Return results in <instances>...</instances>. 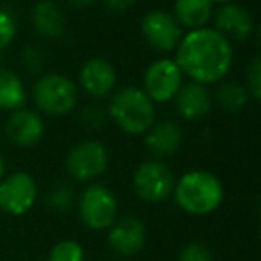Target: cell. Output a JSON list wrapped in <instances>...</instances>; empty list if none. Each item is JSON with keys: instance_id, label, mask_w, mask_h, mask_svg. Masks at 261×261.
Returning a JSON list of instances; mask_svg holds the SVG:
<instances>
[{"instance_id": "30", "label": "cell", "mask_w": 261, "mask_h": 261, "mask_svg": "<svg viewBox=\"0 0 261 261\" xmlns=\"http://www.w3.org/2000/svg\"><path fill=\"white\" fill-rule=\"evenodd\" d=\"M4 176H6V162H4V156L0 155V181L4 179Z\"/></svg>"}, {"instance_id": "28", "label": "cell", "mask_w": 261, "mask_h": 261, "mask_svg": "<svg viewBox=\"0 0 261 261\" xmlns=\"http://www.w3.org/2000/svg\"><path fill=\"white\" fill-rule=\"evenodd\" d=\"M101 2H103V6L110 11V13L123 14V13H126L128 9H132L137 0H101Z\"/></svg>"}, {"instance_id": "25", "label": "cell", "mask_w": 261, "mask_h": 261, "mask_svg": "<svg viewBox=\"0 0 261 261\" xmlns=\"http://www.w3.org/2000/svg\"><path fill=\"white\" fill-rule=\"evenodd\" d=\"M16 31L18 27L13 13L0 7V52L13 43V39L16 38Z\"/></svg>"}, {"instance_id": "3", "label": "cell", "mask_w": 261, "mask_h": 261, "mask_svg": "<svg viewBox=\"0 0 261 261\" xmlns=\"http://www.w3.org/2000/svg\"><path fill=\"white\" fill-rule=\"evenodd\" d=\"M172 194L183 212L203 217L213 213L222 204L224 187L213 172L196 169L179 178Z\"/></svg>"}, {"instance_id": "31", "label": "cell", "mask_w": 261, "mask_h": 261, "mask_svg": "<svg viewBox=\"0 0 261 261\" xmlns=\"http://www.w3.org/2000/svg\"><path fill=\"white\" fill-rule=\"evenodd\" d=\"M252 36L256 38V43H258V45L261 46V23L254 29V34H252Z\"/></svg>"}, {"instance_id": "8", "label": "cell", "mask_w": 261, "mask_h": 261, "mask_svg": "<svg viewBox=\"0 0 261 261\" xmlns=\"http://www.w3.org/2000/svg\"><path fill=\"white\" fill-rule=\"evenodd\" d=\"M134 190L144 203H162L174 192V174L160 160H144L134 172Z\"/></svg>"}, {"instance_id": "1", "label": "cell", "mask_w": 261, "mask_h": 261, "mask_svg": "<svg viewBox=\"0 0 261 261\" xmlns=\"http://www.w3.org/2000/svg\"><path fill=\"white\" fill-rule=\"evenodd\" d=\"M172 59L190 82L208 87L229 75L234 61L233 43L208 25L185 32Z\"/></svg>"}, {"instance_id": "27", "label": "cell", "mask_w": 261, "mask_h": 261, "mask_svg": "<svg viewBox=\"0 0 261 261\" xmlns=\"http://www.w3.org/2000/svg\"><path fill=\"white\" fill-rule=\"evenodd\" d=\"M178 261H213V256L206 245L199 244V242H192L179 251Z\"/></svg>"}, {"instance_id": "26", "label": "cell", "mask_w": 261, "mask_h": 261, "mask_svg": "<svg viewBox=\"0 0 261 261\" xmlns=\"http://www.w3.org/2000/svg\"><path fill=\"white\" fill-rule=\"evenodd\" d=\"M45 62H46L45 52L39 46H25L23 52H21V66L29 73H32V75L41 73Z\"/></svg>"}, {"instance_id": "13", "label": "cell", "mask_w": 261, "mask_h": 261, "mask_svg": "<svg viewBox=\"0 0 261 261\" xmlns=\"http://www.w3.org/2000/svg\"><path fill=\"white\" fill-rule=\"evenodd\" d=\"M6 134L11 144L18 148H34L45 135V121L36 110L20 109L11 112L6 123Z\"/></svg>"}, {"instance_id": "18", "label": "cell", "mask_w": 261, "mask_h": 261, "mask_svg": "<svg viewBox=\"0 0 261 261\" xmlns=\"http://www.w3.org/2000/svg\"><path fill=\"white\" fill-rule=\"evenodd\" d=\"M32 27L41 38L55 39L66 29V18L59 4L54 0H39L32 7Z\"/></svg>"}, {"instance_id": "20", "label": "cell", "mask_w": 261, "mask_h": 261, "mask_svg": "<svg viewBox=\"0 0 261 261\" xmlns=\"http://www.w3.org/2000/svg\"><path fill=\"white\" fill-rule=\"evenodd\" d=\"M213 96V103L220 107L226 112H240L245 105L249 103V93L244 84L234 82V80H222L217 84Z\"/></svg>"}, {"instance_id": "34", "label": "cell", "mask_w": 261, "mask_h": 261, "mask_svg": "<svg viewBox=\"0 0 261 261\" xmlns=\"http://www.w3.org/2000/svg\"><path fill=\"white\" fill-rule=\"evenodd\" d=\"M0 62H2V54H0Z\"/></svg>"}, {"instance_id": "6", "label": "cell", "mask_w": 261, "mask_h": 261, "mask_svg": "<svg viewBox=\"0 0 261 261\" xmlns=\"http://www.w3.org/2000/svg\"><path fill=\"white\" fill-rule=\"evenodd\" d=\"M185 84V75L172 57H160L146 68L142 76V87L153 103L172 101Z\"/></svg>"}, {"instance_id": "15", "label": "cell", "mask_w": 261, "mask_h": 261, "mask_svg": "<svg viewBox=\"0 0 261 261\" xmlns=\"http://www.w3.org/2000/svg\"><path fill=\"white\" fill-rule=\"evenodd\" d=\"M172 101H174L179 117H183L185 121L203 119L212 112L213 107V96L208 87L203 84L190 82V80L183 84Z\"/></svg>"}, {"instance_id": "11", "label": "cell", "mask_w": 261, "mask_h": 261, "mask_svg": "<svg viewBox=\"0 0 261 261\" xmlns=\"http://www.w3.org/2000/svg\"><path fill=\"white\" fill-rule=\"evenodd\" d=\"M213 29L219 31L231 43H244L254 34V18L247 7L237 2L215 7L213 13Z\"/></svg>"}, {"instance_id": "32", "label": "cell", "mask_w": 261, "mask_h": 261, "mask_svg": "<svg viewBox=\"0 0 261 261\" xmlns=\"http://www.w3.org/2000/svg\"><path fill=\"white\" fill-rule=\"evenodd\" d=\"M210 2H212L213 6H226V4H231V2H234V0H210Z\"/></svg>"}, {"instance_id": "7", "label": "cell", "mask_w": 261, "mask_h": 261, "mask_svg": "<svg viewBox=\"0 0 261 261\" xmlns=\"http://www.w3.org/2000/svg\"><path fill=\"white\" fill-rule=\"evenodd\" d=\"M107 167H109V151L103 142L94 139L76 142L66 155V171L75 181H94L103 174Z\"/></svg>"}, {"instance_id": "33", "label": "cell", "mask_w": 261, "mask_h": 261, "mask_svg": "<svg viewBox=\"0 0 261 261\" xmlns=\"http://www.w3.org/2000/svg\"><path fill=\"white\" fill-rule=\"evenodd\" d=\"M258 210H259V215H261V199H259V203H258Z\"/></svg>"}, {"instance_id": "22", "label": "cell", "mask_w": 261, "mask_h": 261, "mask_svg": "<svg viewBox=\"0 0 261 261\" xmlns=\"http://www.w3.org/2000/svg\"><path fill=\"white\" fill-rule=\"evenodd\" d=\"M86 259V249L80 242L66 238L59 240L57 244L50 249L48 261H84Z\"/></svg>"}, {"instance_id": "10", "label": "cell", "mask_w": 261, "mask_h": 261, "mask_svg": "<svg viewBox=\"0 0 261 261\" xmlns=\"http://www.w3.org/2000/svg\"><path fill=\"white\" fill-rule=\"evenodd\" d=\"M141 34L149 48L169 54L178 48L185 32L174 20L172 13L165 9H151L142 16Z\"/></svg>"}, {"instance_id": "9", "label": "cell", "mask_w": 261, "mask_h": 261, "mask_svg": "<svg viewBox=\"0 0 261 261\" xmlns=\"http://www.w3.org/2000/svg\"><path fill=\"white\" fill-rule=\"evenodd\" d=\"M38 201V183L27 171L6 174L0 181V212L21 217L31 212Z\"/></svg>"}, {"instance_id": "24", "label": "cell", "mask_w": 261, "mask_h": 261, "mask_svg": "<svg viewBox=\"0 0 261 261\" xmlns=\"http://www.w3.org/2000/svg\"><path fill=\"white\" fill-rule=\"evenodd\" d=\"M80 121L86 128L89 130H101V128L107 124L109 121V114H107V109H103L101 105L91 103L86 105L80 112Z\"/></svg>"}, {"instance_id": "21", "label": "cell", "mask_w": 261, "mask_h": 261, "mask_svg": "<svg viewBox=\"0 0 261 261\" xmlns=\"http://www.w3.org/2000/svg\"><path fill=\"white\" fill-rule=\"evenodd\" d=\"M46 204L57 213H68L76 204V196L73 187L64 181L52 185L48 194H46Z\"/></svg>"}, {"instance_id": "4", "label": "cell", "mask_w": 261, "mask_h": 261, "mask_svg": "<svg viewBox=\"0 0 261 261\" xmlns=\"http://www.w3.org/2000/svg\"><path fill=\"white\" fill-rule=\"evenodd\" d=\"M32 101L46 116H68L79 103V87L69 76L46 73L32 86Z\"/></svg>"}, {"instance_id": "35", "label": "cell", "mask_w": 261, "mask_h": 261, "mask_svg": "<svg viewBox=\"0 0 261 261\" xmlns=\"http://www.w3.org/2000/svg\"><path fill=\"white\" fill-rule=\"evenodd\" d=\"M259 240H261V234H259Z\"/></svg>"}, {"instance_id": "17", "label": "cell", "mask_w": 261, "mask_h": 261, "mask_svg": "<svg viewBox=\"0 0 261 261\" xmlns=\"http://www.w3.org/2000/svg\"><path fill=\"white\" fill-rule=\"evenodd\" d=\"M213 13L215 6L210 0H174L172 4V16L187 32L208 27Z\"/></svg>"}, {"instance_id": "12", "label": "cell", "mask_w": 261, "mask_h": 261, "mask_svg": "<svg viewBox=\"0 0 261 261\" xmlns=\"http://www.w3.org/2000/svg\"><path fill=\"white\" fill-rule=\"evenodd\" d=\"M79 84L84 93L94 100H103L112 96L117 86V73L112 62L101 57H93L86 61L80 68Z\"/></svg>"}, {"instance_id": "29", "label": "cell", "mask_w": 261, "mask_h": 261, "mask_svg": "<svg viewBox=\"0 0 261 261\" xmlns=\"http://www.w3.org/2000/svg\"><path fill=\"white\" fill-rule=\"evenodd\" d=\"M68 2L71 4L73 7H76V9H84V7H89L94 0H68Z\"/></svg>"}, {"instance_id": "23", "label": "cell", "mask_w": 261, "mask_h": 261, "mask_svg": "<svg viewBox=\"0 0 261 261\" xmlns=\"http://www.w3.org/2000/svg\"><path fill=\"white\" fill-rule=\"evenodd\" d=\"M245 89L249 98L261 101V55H256L245 68Z\"/></svg>"}, {"instance_id": "5", "label": "cell", "mask_w": 261, "mask_h": 261, "mask_svg": "<svg viewBox=\"0 0 261 261\" xmlns=\"http://www.w3.org/2000/svg\"><path fill=\"white\" fill-rule=\"evenodd\" d=\"M76 210L84 226L93 231H105L117 220V197L109 187L91 183L80 192Z\"/></svg>"}, {"instance_id": "19", "label": "cell", "mask_w": 261, "mask_h": 261, "mask_svg": "<svg viewBox=\"0 0 261 261\" xmlns=\"http://www.w3.org/2000/svg\"><path fill=\"white\" fill-rule=\"evenodd\" d=\"M25 101L27 91L20 76L9 69H0V110L14 112L23 109Z\"/></svg>"}, {"instance_id": "2", "label": "cell", "mask_w": 261, "mask_h": 261, "mask_svg": "<svg viewBox=\"0 0 261 261\" xmlns=\"http://www.w3.org/2000/svg\"><path fill=\"white\" fill-rule=\"evenodd\" d=\"M109 117L128 135H144L156 123V109L149 96L135 86L116 89L107 107Z\"/></svg>"}, {"instance_id": "14", "label": "cell", "mask_w": 261, "mask_h": 261, "mask_svg": "<svg viewBox=\"0 0 261 261\" xmlns=\"http://www.w3.org/2000/svg\"><path fill=\"white\" fill-rule=\"evenodd\" d=\"M146 226L137 217H123L109 227L107 242L110 249L121 256H134L142 251L146 244Z\"/></svg>"}, {"instance_id": "16", "label": "cell", "mask_w": 261, "mask_h": 261, "mask_svg": "<svg viewBox=\"0 0 261 261\" xmlns=\"http://www.w3.org/2000/svg\"><path fill=\"white\" fill-rule=\"evenodd\" d=\"M183 142V130L174 121H158L144 134V146L153 156L174 155Z\"/></svg>"}, {"instance_id": "36", "label": "cell", "mask_w": 261, "mask_h": 261, "mask_svg": "<svg viewBox=\"0 0 261 261\" xmlns=\"http://www.w3.org/2000/svg\"><path fill=\"white\" fill-rule=\"evenodd\" d=\"M158 2H162V0H158Z\"/></svg>"}]
</instances>
